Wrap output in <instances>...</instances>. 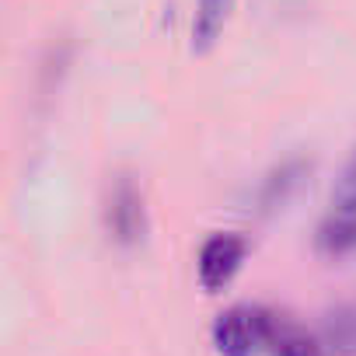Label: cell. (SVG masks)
Segmentation results:
<instances>
[{
  "label": "cell",
  "mask_w": 356,
  "mask_h": 356,
  "mask_svg": "<svg viewBox=\"0 0 356 356\" xmlns=\"http://www.w3.org/2000/svg\"><path fill=\"white\" fill-rule=\"evenodd\" d=\"M112 227L119 231V238H133L140 231V200L129 186L112 196Z\"/></svg>",
  "instance_id": "obj_6"
},
{
  "label": "cell",
  "mask_w": 356,
  "mask_h": 356,
  "mask_svg": "<svg viewBox=\"0 0 356 356\" xmlns=\"http://www.w3.org/2000/svg\"><path fill=\"white\" fill-rule=\"evenodd\" d=\"M245 252H248V245L238 234H213V238H207V245L200 248V283H203V290L207 293L224 290L234 280V273L241 269Z\"/></svg>",
  "instance_id": "obj_2"
},
{
  "label": "cell",
  "mask_w": 356,
  "mask_h": 356,
  "mask_svg": "<svg viewBox=\"0 0 356 356\" xmlns=\"http://www.w3.org/2000/svg\"><path fill=\"white\" fill-rule=\"evenodd\" d=\"M318 245L325 255H346L356 248V210L353 207H332L318 231Z\"/></svg>",
  "instance_id": "obj_4"
},
{
  "label": "cell",
  "mask_w": 356,
  "mask_h": 356,
  "mask_svg": "<svg viewBox=\"0 0 356 356\" xmlns=\"http://www.w3.org/2000/svg\"><path fill=\"white\" fill-rule=\"evenodd\" d=\"M269 349H273V356H318V346H314V339L311 335H304L297 325H290V321H276V318H269V342H266Z\"/></svg>",
  "instance_id": "obj_5"
},
{
  "label": "cell",
  "mask_w": 356,
  "mask_h": 356,
  "mask_svg": "<svg viewBox=\"0 0 356 356\" xmlns=\"http://www.w3.org/2000/svg\"><path fill=\"white\" fill-rule=\"evenodd\" d=\"M269 342V314L259 307H231L213 325V346L220 356H255Z\"/></svg>",
  "instance_id": "obj_1"
},
{
  "label": "cell",
  "mask_w": 356,
  "mask_h": 356,
  "mask_svg": "<svg viewBox=\"0 0 356 356\" xmlns=\"http://www.w3.org/2000/svg\"><path fill=\"white\" fill-rule=\"evenodd\" d=\"M234 0H196V18H193V53H210L231 18Z\"/></svg>",
  "instance_id": "obj_3"
},
{
  "label": "cell",
  "mask_w": 356,
  "mask_h": 356,
  "mask_svg": "<svg viewBox=\"0 0 356 356\" xmlns=\"http://www.w3.org/2000/svg\"><path fill=\"white\" fill-rule=\"evenodd\" d=\"M332 207H353V210H356V157L349 161V168H346V175H342Z\"/></svg>",
  "instance_id": "obj_7"
}]
</instances>
